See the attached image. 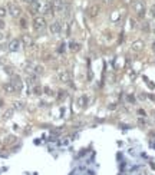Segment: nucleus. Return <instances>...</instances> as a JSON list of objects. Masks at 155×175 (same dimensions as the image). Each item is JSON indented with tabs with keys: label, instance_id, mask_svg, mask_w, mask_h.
Here are the masks:
<instances>
[{
	"label": "nucleus",
	"instance_id": "obj_26",
	"mask_svg": "<svg viewBox=\"0 0 155 175\" xmlns=\"http://www.w3.org/2000/svg\"><path fill=\"white\" fill-rule=\"evenodd\" d=\"M23 1H26V0H23Z\"/></svg>",
	"mask_w": 155,
	"mask_h": 175
},
{
	"label": "nucleus",
	"instance_id": "obj_18",
	"mask_svg": "<svg viewBox=\"0 0 155 175\" xmlns=\"http://www.w3.org/2000/svg\"><path fill=\"white\" fill-rule=\"evenodd\" d=\"M36 72H37V73H42V72H43L42 66H36Z\"/></svg>",
	"mask_w": 155,
	"mask_h": 175
},
{
	"label": "nucleus",
	"instance_id": "obj_21",
	"mask_svg": "<svg viewBox=\"0 0 155 175\" xmlns=\"http://www.w3.org/2000/svg\"><path fill=\"white\" fill-rule=\"evenodd\" d=\"M3 39H4V34H3V33H1V32H0V42H1Z\"/></svg>",
	"mask_w": 155,
	"mask_h": 175
},
{
	"label": "nucleus",
	"instance_id": "obj_23",
	"mask_svg": "<svg viewBox=\"0 0 155 175\" xmlns=\"http://www.w3.org/2000/svg\"><path fill=\"white\" fill-rule=\"evenodd\" d=\"M104 1H105V3H111L112 0H104Z\"/></svg>",
	"mask_w": 155,
	"mask_h": 175
},
{
	"label": "nucleus",
	"instance_id": "obj_6",
	"mask_svg": "<svg viewBox=\"0 0 155 175\" xmlns=\"http://www.w3.org/2000/svg\"><path fill=\"white\" fill-rule=\"evenodd\" d=\"M99 12H101V6H99V4H92V6L88 9L89 17H96L99 15Z\"/></svg>",
	"mask_w": 155,
	"mask_h": 175
},
{
	"label": "nucleus",
	"instance_id": "obj_22",
	"mask_svg": "<svg viewBox=\"0 0 155 175\" xmlns=\"http://www.w3.org/2000/svg\"><path fill=\"white\" fill-rule=\"evenodd\" d=\"M152 50H154V52H155V42L152 43Z\"/></svg>",
	"mask_w": 155,
	"mask_h": 175
},
{
	"label": "nucleus",
	"instance_id": "obj_1",
	"mask_svg": "<svg viewBox=\"0 0 155 175\" xmlns=\"http://www.w3.org/2000/svg\"><path fill=\"white\" fill-rule=\"evenodd\" d=\"M32 26L36 32H40V30H43V29L46 27V19L43 16H35Z\"/></svg>",
	"mask_w": 155,
	"mask_h": 175
},
{
	"label": "nucleus",
	"instance_id": "obj_14",
	"mask_svg": "<svg viewBox=\"0 0 155 175\" xmlns=\"http://www.w3.org/2000/svg\"><path fill=\"white\" fill-rule=\"evenodd\" d=\"M15 108H16V109H22V108H23V102H19V100H17V102H15Z\"/></svg>",
	"mask_w": 155,
	"mask_h": 175
},
{
	"label": "nucleus",
	"instance_id": "obj_10",
	"mask_svg": "<svg viewBox=\"0 0 155 175\" xmlns=\"http://www.w3.org/2000/svg\"><path fill=\"white\" fill-rule=\"evenodd\" d=\"M20 42L23 43L25 46H32V37H30L29 34H23L22 39H20Z\"/></svg>",
	"mask_w": 155,
	"mask_h": 175
},
{
	"label": "nucleus",
	"instance_id": "obj_13",
	"mask_svg": "<svg viewBox=\"0 0 155 175\" xmlns=\"http://www.w3.org/2000/svg\"><path fill=\"white\" fill-rule=\"evenodd\" d=\"M71 49L73 50H79V43H71Z\"/></svg>",
	"mask_w": 155,
	"mask_h": 175
},
{
	"label": "nucleus",
	"instance_id": "obj_9",
	"mask_svg": "<svg viewBox=\"0 0 155 175\" xmlns=\"http://www.w3.org/2000/svg\"><path fill=\"white\" fill-rule=\"evenodd\" d=\"M144 48V42L142 40H137V42L132 43V50L134 52H139V50H142Z\"/></svg>",
	"mask_w": 155,
	"mask_h": 175
},
{
	"label": "nucleus",
	"instance_id": "obj_5",
	"mask_svg": "<svg viewBox=\"0 0 155 175\" xmlns=\"http://www.w3.org/2000/svg\"><path fill=\"white\" fill-rule=\"evenodd\" d=\"M49 30H50V33H53V34L60 33V30H62V22L60 20H55L53 23H50Z\"/></svg>",
	"mask_w": 155,
	"mask_h": 175
},
{
	"label": "nucleus",
	"instance_id": "obj_12",
	"mask_svg": "<svg viewBox=\"0 0 155 175\" xmlns=\"http://www.w3.org/2000/svg\"><path fill=\"white\" fill-rule=\"evenodd\" d=\"M6 15H7V10H6L4 7H0V19H3Z\"/></svg>",
	"mask_w": 155,
	"mask_h": 175
},
{
	"label": "nucleus",
	"instance_id": "obj_8",
	"mask_svg": "<svg viewBox=\"0 0 155 175\" xmlns=\"http://www.w3.org/2000/svg\"><path fill=\"white\" fill-rule=\"evenodd\" d=\"M56 75H57V79L62 81V82H66V81L69 79V75H68L66 69H59V70L56 72Z\"/></svg>",
	"mask_w": 155,
	"mask_h": 175
},
{
	"label": "nucleus",
	"instance_id": "obj_7",
	"mask_svg": "<svg viewBox=\"0 0 155 175\" xmlns=\"http://www.w3.org/2000/svg\"><path fill=\"white\" fill-rule=\"evenodd\" d=\"M20 45H22V42L19 39H13L12 42L9 43V50L10 52H16V50L20 49Z\"/></svg>",
	"mask_w": 155,
	"mask_h": 175
},
{
	"label": "nucleus",
	"instance_id": "obj_3",
	"mask_svg": "<svg viewBox=\"0 0 155 175\" xmlns=\"http://www.w3.org/2000/svg\"><path fill=\"white\" fill-rule=\"evenodd\" d=\"M50 7L53 12H62L65 7V0H50Z\"/></svg>",
	"mask_w": 155,
	"mask_h": 175
},
{
	"label": "nucleus",
	"instance_id": "obj_24",
	"mask_svg": "<svg viewBox=\"0 0 155 175\" xmlns=\"http://www.w3.org/2000/svg\"><path fill=\"white\" fill-rule=\"evenodd\" d=\"M125 1H126V3H129V1H131V0H125Z\"/></svg>",
	"mask_w": 155,
	"mask_h": 175
},
{
	"label": "nucleus",
	"instance_id": "obj_11",
	"mask_svg": "<svg viewBox=\"0 0 155 175\" xmlns=\"http://www.w3.org/2000/svg\"><path fill=\"white\" fill-rule=\"evenodd\" d=\"M4 91H7L9 93H13V92H16V88H15V86H13V83L10 82V83L4 85Z\"/></svg>",
	"mask_w": 155,
	"mask_h": 175
},
{
	"label": "nucleus",
	"instance_id": "obj_4",
	"mask_svg": "<svg viewBox=\"0 0 155 175\" xmlns=\"http://www.w3.org/2000/svg\"><path fill=\"white\" fill-rule=\"evenodd\" d=\"M134 10H135V13L138 15V17H144V13H145V6H144V3H142V1L137 0V1H135V4H134Z\"/></svg>",
	"mask_w": 155,
	"mask_h": 175
},
{
	"label": "nucleus",
	"instance_id": "obj_25",
	"mask_svg": "<svg viewBox=\"0 0 155 175\" xmlns=\"http://www.w3.org/2000/svg\"><path fill=\"white\" fill-rule=\"evenodd\" d=\"M154 32H155V27H154Z\"/></svg>",
	"mask_w": 155,
	"mask_h": 175
},
{
	"label": "nucleus",
	"instance_id": "obj_20",
	"mask_svg": "<svg viewBox=\"0 0 155 175\" xmlns=\"http://www.w3.org/2000/svg\"><path fill=\"white\" fill-rule=\"evenodd\" d=\"M3 27H4V23H3V20L0 19V29H3Z\"/></svg>",
	"mask_w": 155,
	"mask_h": 175
},
{
	"label": "nucleus",
	"instance_id": "obj_15",
	"mask_svg": "<svg viewBox=\"0 0 155 175\" xmlns=\"http://www.w3.org/2000/svg\"><path fill=\"white\" fill-rule=\"evenodd\" d=\"M151 16L155 17V4H152V6H151Z\"/></svg>",
	"mask_w": 155,
	"mask_h": 175
},
{
	"label": "nucleus",
	"instance_id": "obj_16",
	"mask_svg": "<svg viewBox=\"0 0 155 175\" xmlns=\"http://www.w3.org/2000/svg\"><path fill=\"white\" fill-rule=\"evenodd\" d=\"M15 141V136H7V144H12Z\"/></svg>",
	"mask_w": 155,
	"mask_h": 175
},
{
	"label": "nucleus",
	"instance_id": "obj_19",
	"mask_svg": "<svg viewBox=\"0 0 155 175\" xmlns=\"http://www.w3.org/2000/svg\"><path fill=\"white\" fill-rule=\"evenodd\" d=\"M26 26H27L26 25V20L25 19H22V27H26Z\"/></svg>",
	"mask_w": 155,
	"mask_h": 175
},
{
	"label": "nucleus",
	"instance_id": "obj_17",
	"mask_svg": "<svg viewBox=\"0 0 155 175\" xmlns=\"http://www.w3.org/2000/svg\"><path fill=\"white\" fill-rule=\"evenodd\" d=\"M39 0H26V3H29V4H33V3H37Z\"/></svg>",
	"mask_w": 155,
	"mask_h": 175
},
{
	"label": "nucleus",
	"instance_id": "obj_2",
	"mask_svg": "<svg viewBox=\"0 0 155 175\" xmlns=\"http://www.w3.org/2000/svg\"><path fill=\"white\" fill-rule=\"evenodd\" d=\"M7 12L13 17H19L20 15H22V9L19 7L17 4H15V3H9L7 4Z\"/></svg>",
	"mask_w": 155,
	"mask_h": 175
}]
</instances>
